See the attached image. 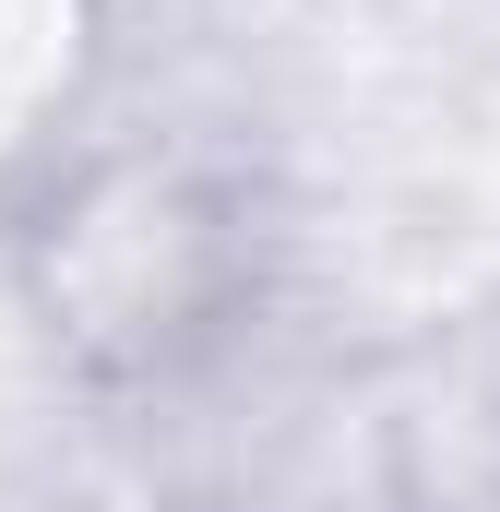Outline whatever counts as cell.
<instances>
[{
	"label": "cell",
	"instance_id": "obj_1",
	"mask_svg": "<svg viewBox=\"0 0 500 512\" xmlns=\"http://www.w3.org/2000/svg\"><path fill=\"white\" fill-rule=\"evenodd\" d=\"M239 298H250V215L179 143L84 155L24 227V310L48 358H72L84 382L203 370L239 334Z\"/></svg>",
	"mask_w": 500,
	"mask_h": 512
}]
</instances>
